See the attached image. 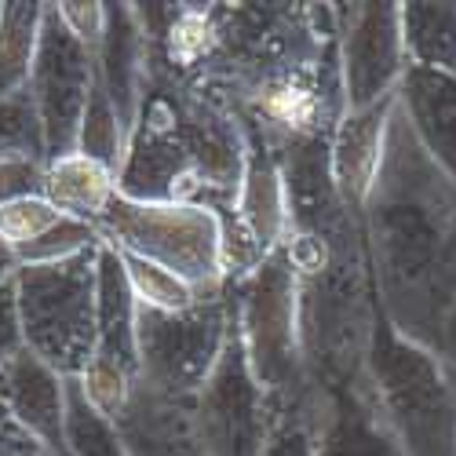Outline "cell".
Masks as SVG:
<instances>
[{"label":"cell","mask_w":456,"mask_h":456,"mask_svg":"<svg viewBox=\"0 0 456 456\" xmlns=\"http://www.w3.org/2000/svg\"><path fill=\"white\" fill-rule=\"evenodd\" d=\"M99 248L92 245L55 263H33L19 274L15 296L26 351L55 372L85 376L92 365L99 329Z\"/></svg>","instance_id":"6da1fadb"},{"label":"cell","mask_w":456,"mask_h":456,"mask_svg":"<svg viewBox=\"0 0 456 456\" xmlns=\"http://www.w3.org/2000/svg\"><path fill=\"white\" fill-rule=\"evenodd\" d=\"M376 412L395 431L405 456H456V384L445 365L416 339L384 325L372 336Z\"/></svg>","instance_id":"7a4b0ae2"},{"label":"cell","mask_w":456,"mask_h":456,"mask_svg":"<svg viewBox=\"0 0 456 456\" xmlns=\"http://www.w3.org/2000/svg\"><path fill=\"white\" fill-rule=\"evenodd\" d=\"M106 231L110 248L139 256L154 267L175 274L190 289L208 285L223 267V234L208 208L172 205V201H128L113 194L95 216Z\"/></svg>","instance_id":"3957f363"},{"label":"cell","mask_w":456,"mask_h":456,"mask_svg":"<svg viewBox=\"0 0 456 456\" xmlns=\"http://www.w3.org/2000/svg\"><path fill=\"white\" fill-rule=\"evenodd\" d=\"M226 347L219 303H194L186 311H158L135 303V351L150 395L179 402L198 395Z\"/></svg>","instance_id":"277c9868"},{"label":"cell","mask_w":456,"mask_h":456,"mask_svg":"<svg viewBox=\"0 0 456 456\" xmlns=\"http://www.w3.org/2000/svg\"><path fill=\"white\" fill-rule=\"evenodd\" d=\"M29 77H33V113H37V125H41V139L48 146V154L69 158L73 146H77L95 81H92L88 48L69 33L59 12L41 15Z\"/></svg>","instance_id":"5b68a950"},{"label":"cell","mask_w":456,"mask_h":456,"mask_svg":"<svg viewBox=\"0 0 456 456\" xmlns=\"http://www.w3.org/2000/svg\"><path fill=\"white\" fill-rule=\"evenodd\" d=\"M259 379L248 369L238 336H226V347L201 384L198 409L190 416L194 438L205 456H259L267 445V402Z\"/></svg>","instance_id":"8992f818"},{"label":"cell","mask_w":456,"mask_h":456,"mask_svg":"<svg viewBox=\"0 0 456 456\" xmlns=\"http://www.w3.org/2000/svg\"><path fill=\"white\" fill-rule=\"evenodd\" d=\"M241 351L263 391H281L296 365V281L281 256H271L245 285Z\"/></svg>","instance_id":"52a82bcc"},{"label":"cell","mask_w":456,"mask_h":456,"mask_svg":"<svg viewBox=\"0 0 456 456\" xmlns=\"http://www.w3.org/2000/svg\"><path fill=\"white\" fill-rule=\"evenodd\" d=\"M402 12L395 4H354L347 29V99L369 110L402 73Z\"/></svg>","instance_id":"ba28073f"},{"label":"cell","mask_w":456,"mask_h":456,"mask_svg":"<svg viewBox=\"0 0 456 456\" xmlns=\"http://www.w3.org/2000/svg\"><path fill=\"white\" fill-rule=\"evenodd\" d=\"M405 118L424 154L456 179V77L442 69H405Z\"/></svg>","instance_id":"9c48e42d"},{"label":"cell","mask_w":456,"mask_h":456,"mask_svg":"<svg viewBox=\"0 0 456 456\" xmlns=\"http://www.w3.org/2000/svg\"><path fill=\"white\" fill-rule=\"evenodd\" d=\"M0 384H4V395H8L12 409L29 424V431H37L48 442L66 435L62 431L66 387H62V376L55 369H48L29 351H19L4 369H0Z\"/></svg>","instance_id":"30bf717a"},{"label":"cell","mask_w":456,"mask_h":456,"mask_svg":"<svg viewBox=\"0 0 456 456\" xmlns=\"http://www.w3.org/2000/svg\"><path fill=\"white\" fill-rule=\"evenodd\" d=\"M102 69L106 85H99L110 99V106L118 110V121L128 125L135 110V88L142 77V45L139 29L132 22L128 8H110L106 26H102Z\"/></svg>","instance_id":"8fae6325"},{"label":"cell","mask_w":456,"mask_h":456,"mask_svg":"<svg viewBox=\"0 0 456 456\" xmlns=\"http://www.w3.org/2000/svg\"><path fill=\"white\" fill-rule=\"evenodd\" d=\"M314 456H405L395 431L369 402H339L314 445Z\"/></svg>","instance_id":"7c38bea8"},{"label":"cell","mask_w":456,"mask_h":456,"mask_svg":"<svg viewBox=\"0 0 456 456\" xmlns=\"http://www.w3.org/2000/svg\"><path fill=\"white\" fill-rule=\"evenodd\" d=\"M402 45L416 66L456 77V4H409L402 12Z\"/></svg>","instance_id":"4fadbf2b"},{"label":"cell","mask_w":456,"mask_h":456,"mask_svg":"<svg viewBox=\"0 0 456 456\" xmlns=\"http://www.w3.org/2000/svg\"><path fill=\"white\" fill-rule=\"evenodd\" d=\"M45 190H48V201L62 216L85 219V223H88V216H99L106 208V201L113 198L110 172L102 165L81 158V154L59 158L55 168L48 172V179H45Z\"/></svg>","instance_id":"5bb4252c"},{"label":"cell","mask_w":456,"mask_h":456,"mask_svg":"<svg viewBox=\"0 0 456 456\" xmlns=\"http://www.w3.org/2000/svg\"><path fill=\"white\" fill-rule=\"evenodd\" d=\"M41 15L45 12L26 8V4L0 8V99L29 77L37 33H41Z\"/></svg>","instance_id":"9a60e30c"},{"label":"cell","mask_w":456,"mask_h":456,"mask_svg":"<svg viewBox=\"0 0 456 456\" xmlns=\"http://www.w3.org/2000/svg\"><path fill=\"white\" fill-rule=\"evenodd\" d=\"M62 219V212L48 198H19L0 205V238L12 245V252L33 245L37 238H45L52 226Z\"/></svg>","instance_id":"2e32d148"},{"label":"cell","mask_w":456,"mask_h":456,"mask_svg":"<svg viewBox=\"0 0 456 456\" xmlns=\"http://www.w3.org/2000/svg\"><path fill=\"white\" fill-rule=\"evenodd\" d=\"M37 183H41V175H37V165L26 154L0 158V205L19 201V198H33Z\"/></svg>","instance_id":"e0dca14e"},{"label":"cell","mask_w":456,"mask_h":456,"mask_svg":"<svg viewBox=\"0 0 456 456\" xmlns=\"http://www.w3.org/2000/svg\"><path fill=\"white\" fill-rule=\"evenodd\" d=\"M19 351H26L22 339V318H19V296L15 285H0V369H4Z\"/></svg>","instance_id":"ac0fdd59"},{"label":"cell","mask_w":456,"mask_h":456,"mask_svg":"<svg viewBox=\"0 0 456 456\" xmlns=\"http://www.w3.org/2000/svg\"><path fill=\"white\" fill-rule=\"evenodd\" d=\"M259 456H314V442L303 428L281 424L267 435V445H263Z\"/></svg>","instance_id":"d6986e66"},{"label":"cell","mask_w":456,"mask_h":456,"mask_svg":"<svg viewBox=\"0 0 456 456\" xmlns=\"http://www.w3.org/2000/svg\"><path fill=\"white\" fill-rule=\"evenodd\" d=\"M442 351L449 354V362L456 365V311L449 314V322L442 325Z\"/></svg>","instance_id":"ffe728a7"},{"label":"cell","mask_w":456,"mask_h":456,"mask_svg":"<svg viewBox=\"0 0 456 456\" xmlns=\"http://www.w3.org/2000/svg\"><path fill=\"white\" fill-rule=\"evenodd\" d=\"M15 252H12V245L4 241V238H0V285H4L8 281V271H15Z\"/></svg>","instance_id":"44dd1931"},{"label":"cell","mask_w":456,"mask_h":456,"mask_svg":"<svg viewBox=\"0 0 456 456\" xmlns=\"http://www.w3.org/2000/svg\"><path fill=\"white\" fill-rule=\"evenodd\" d=\"M0 125H4V113H0Z\"/></svg>","instance_id":"7402d4cb"}]
</instances>
